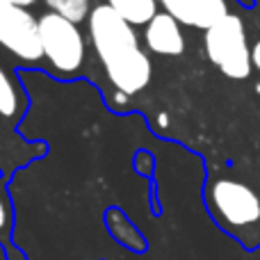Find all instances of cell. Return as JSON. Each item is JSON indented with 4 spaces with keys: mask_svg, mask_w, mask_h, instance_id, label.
I'll list each match as a JSON object with an SVG mask.
<instances>
[{
    "mask_svg": "<svg viewBox=\"0 0 260 260\" xmlns=\"http://www.w3.org/2000/svg\"><path fill=\"white\" fill-rule=\"evenodd\" d=\"M144 44H146L148 53L178 57L185 53L183 25L171 14L160 12L148 25H144Z\"/></svg>",
    "mask_w": 260,
    "mask_h": 260,
    "instance_id": "obj_7",
    "label": "cell"
},
{
    "mask_svg": "<svg viewBox=\"0 0 260 260\" xmlns=\"http://www.w3.org/2000/svg\"><path fill=\"white\" fill-rule=\"evenodd\" d=\"M162 12L171 14L180 25L210 30L215 23L229 16L226 0H160Z\"/></svg>",
    "mask_w": 260,
    "mask_h": 260,
    "instance_id": "obj_6",
    "label": "cell"
},
{
    "mask_svg": "<svg viewBox=\"0 0 260 260\" xmlns=\"http://www.w3.org/2000/svg\"><path fill=\"white\" fill-rule=\"evenodd\" d=\"M89 39L117 91L133 96L151 82V57L139 46L135 25L123 21L108 3L96 5L89 14Z\"/></svg>",
    "mask_w": 260,
    "mask_h": 260,
    "instance_id": "obj_1",
    "label": "cell"
},
{
    "mask_svg": "<svg viewBox=\"0 0 260 260\" xmlns=\"http://www.w3.org/2000/svg\"><path fill=\"white\" fill-rule=\"evenodd\" d=\"M14 5H18V7H30V5H35L37 0H12Z\"/></svg>",
    "mask_w": 260,
    "mask_h": 260,
    "instance_id": "obj_15",
    "label": "cell"
},
{
    "mask_svg": "<svg viewBox=\"0 0 260 260\" xmlns=\"http://www.w3.org/2000/svg\"><path fill=\"white\" fill-rule=\"evenodd\" d=\"M7 3H12V0H7Z\"/></svg>",
    "mask_w": 260,
    "mask_h": 260,
    "instance_id": "obj_17",
    "label": "cell"
},
{
    "mask_svg": "<svg viewBox=\"0 0 260 260\" xmlns=\"http://www.w3.org/2000/svg\"><path fill=\"white\" fill-rule=\"evenodd\" d=\"M206 206L221 231L244 249L260 247V192L235 178H212L206 185Z\"/></svg>",
    "mask_w": 260,
    "mask_h": 260,
    "instance_id": "obj_2",
    "label": "cell"
},
{
    "mask_svg": "<svg viewBox=\"0 0 260 260\" xmlns=\"http://www.w3.org/2000/svg\"><path fill=\"white\" fill-rule=\"evenodd\" d=\"M39 37L44 57L59 76H76L82 69L87 44L78 23L55 12H46L39 16Z\"/></svg>",
    "mask_w": 260,
    "mask_h": 260,
    "instance_id": "obj_4",
    "label": "cell"
},
{
    "mask_svg": "<svg viewBox=\"0 0 260 260\" xmlns=\"http://www.w3.org/2000/svg\"><path fill=\"white\" fill-rule=\"evenodd\" d=\"M108 229L112 233V238L117 240L121 247H128L130 251H146V238L135 229L133 224L128 221L126 215H121L119 210H110L108 212Z\"/></svg>",
    "mask_w": 260,
    "mask_h": 260,
    "instance_id": "obj_9",
    "label": "cell"
},
{
    "mask_svg": "<svg viewBox=\"0 0 260 260\" xmlns=\"http://www.w3.org/2000/svg\"><path fill=\"white\" fill-rule=\"evenodd\" d=\"M206 55L226 78L244 80L251 76V48L247 41V30L240 16L229 14L219 23L206 30L203 37Z\"/></svg>",
    "mask_w": 260,
    "mask_h": 260,
    "instance_id": "obj_3",
    "label": "cell"
},
{
    "mask_svg": "<svg viewBox=\"0 0 260 260\" xmlns=\"http://www.w3.org/2000/svg\"><path fill=\"white\" fill-rule=\"evenodd\" d=\"M12 231H14V206L9 201L7 189H5V180L0 178V247L5 249V253L14 249Z\"/></svg>",
    "mask_w": 260,
    "mask_h": 260,
    "instance_id": "obj_12",
    "label": "cell"
},
{
    "mask_svg": "<svg viewBox=\"0 0 260 260\" xmlns=\"http://www.w3.org/2000/svg\"><path fill=\"white\" fill-rule=\"evenodd\" d=\"M167 121H169L167 114H160V117H157V123H162V128H167Z\"/></svg>",
    "mask_w": 260,
    "mask_h": 260,
    "instance_id": "obj_16",
    "label": "cell"
},
{
    "mask_svg": "<svg viewBox=\"0 0 260 260\" xmlns=\"http://www.w3.org/2000/svg\"><path fill=\"white\" fill-rule=\"evenodd\" d=\"M50 12L69 18L73 23H82L91 14V0H44Z\"/></svg>",
    "mask_w": 260,
    "mask_h": 260,
    "instance_id": "obj_11",
    "label": "cell"
},
{
    "mask_svg": "<svg viewBox=\"0 0 260 260\" xmlns=\"http://www.w3.org/2000/svg\"><path fill=\"white\" fill-rule=\"evenodd\" d=\"M251 62H253V69L260 71V39L251 46Z\"/></svg>",
    "mask_w": 260,
    "mask_h": 260,
    "instance_id": "obj_13",
    "label": "cell"
},
{
    "mask_svg": "<svg viewBox=\"0 0 260 260\" xmlns=\"http://www.w3.org/2000/svg\"><path fill=\"white\" fill-rule=\"evenodd\" d=\"M0 46L23 62H39L44 57L39 37V18L25 7L0 0Z\"/></svg>",
    "mask_w": 260,
    "mask_h": 260,
    "instance_id": "obj_5",
    "label": "cell"
},
{
    "mask_svg": "<svg viewBox=\"0 0 260 260\" xmlns=\"http://www.w3.org/2000/svg\"><path fill=\"white\" fill-rule=\"evenodd\" d=\"M108 5L130 25H148L160 14V0H108Z\"/></svg>",
    "mask_w": 260,
    "mask_h": 260,
    "instance_id": "obj_8",
    "label": "cell"
},
{
    "mask_svg": "<svg viewBox=\"0 0 260 260\" xmlns=\"http://www.w3.org/2000/svg\"><path fill=\"white\" fill-rule=\"evenodd\" d=\"M21 112H23V103L16 91V85L7 76V71L0 67V119L3 121H16L21 117Z\"/></svg>",
    "mask_w": 260,
    "mask_h": 260,
    "instance_id": "obj_10",
    "label": "cell"
},
{
    "mask_svg": "<svg viewBox=\"0 0 260 260\" xmlns=\"http://www.w3.org/2000/svg\"><path fill=\"white\" fill-rule=\"evenodd\" d=\"M112 101H114V105H126L128 103V94H123V91H114Z\"/></svg>",
    "mask_w": 260,
    "mask_h": 260,
    "instance_id": "obj_14",
    "label": "cell"
}]
</instances>
